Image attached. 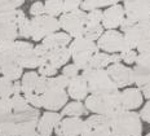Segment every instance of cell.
I'll return each mask as SVG.
<instances>
[{
	"mask_svg": "<svg viewBox=\"0 0 150 136\" xmlns=\"http://www.w3.org/2000/svg\"><path fill=\"white\" fill-rule=\"evenodd\" d=\"M30 14L34 16V17L44 16L45 14L44 3H42V1H35V3H34V4L30 7Z\"/></svg>",
	"mask_w": 150,
	"mask_h": 136,
	"instance_id": "cell-42",
	"label": "cell"
},
{
	"mask_svg": "<svg viewBox=\"0 0 150 136\" xmlns=\"http://www.w3.org/2000/svg\"><path fill=\"white\" fill-rule=\"evenodd\" d=\"M122 106L124 110H132L137 109L142 105L144 96L140 88H126L120 92Z\"/></svg>",
	"mask_w": 150,
	"mask_h": 136,
	"instance_id": "cell-20",
	"label": "cell"
},
{
	"mask_svg": "<svg viewBox=\"0 0 150 136\" xmlns=\"http://www.w3.org/2000/svg\"><path fill=\"white\" fill-rule=\"evenodd\" d=\"M13 95V82L1 75L0 77V99H11Z\"/></svg>",
	"mask_w": 150,
	"mask_h": 136,
	"instance_id": "cell-31",
	"label": "cell"
},
{
	"mask_svg": "<svg viewBox=\"0 0 150 136\" xmlns=\"http://www.w3.org/2000/svg\"><path fill=\"white\" fill-rule=\"evenodd\" d=\"M60 29V21L51 16L44 14L31 18V39L34 42H40L47 36L57 33Z\"/></svg>",
	"mask_w": 150,
	"mask_h": 136,
	"instance_id": "cell-6",
	"label": "cell"
},
{
	"mask_svg": "<svg viewBox=\"0 0 150 136\" xmlns=\"http://www.w3.org/2000/svg\"><path fill=\"white\" fill-rule=\"evenodd\" d=\"M18 35V27L16 22L0 25V42H16Z\"/></svg>",
	"mask_w": 150,
	"mask_h": 136,
	"instance_id": "cell-25",
	"label": "cell"
},
{
	"mask_svg": "<svg viewBox=\"0 0 150 136\" xmlns=\"http://www.w3.org/2000/svg\"><path fill=\"white\" fill-rule=\"evenodd\" d=\"M14 53V42H0V55Z\"/></svg>",
	"mask_w": 150,
	"mask_h": 136,
	"instance_id": "cell-44",
	"label": "cell"
},
{
	"mask_svg": "<svg viewBox=\"0 0 150 136\" xmlns=\"http://www.w3.org/2000/svg\"><path fill=\"white\" fill-rule=\"evenodd\" d=\"M84 127V121L80 118H74V117H66L62 119L60 125L56 128L57 136H80Z\"/></svg>",
	"mask_w": 150,
	"mask_h": 136,
	"instance_id": "cell-18",
	"label": "cell"
},
{
	"mask_svg": "<svg viewBox=\"0 0 150 136\" xmlns=\"http://www.w3.org/2000/svg\"><path fill=\"white\" fill-rule=\"evenodd\" d=\"M17 13H18V9L17 11H0V25L16 22Z\"/></svg>",
	"mask_w": 150,
	"mask_h": 136,
	"instance_id": "cell-39",
	"label": "cell"
},
{
	"mask_svg": "<svg viewBox=\"0 0 150 136\" xmlns=\"http://www.w3.org/2000/svg\"><path fill=\"white\" fill-rule=\"evenodd\" d=\"M86 108L93 114L104 115L108 118L123 112L120 99V91L108 95H89L86 99Z\"/></svg>",
	"mask_w": 150,
	"mask_h": 136,
	"instance_id": "cell-1",
	"label": "cell"
},
{
	"mask_svg": "<svg viewBox=\"0 0 150 136\" xmlns=\"http://www.w3.org/2000/svg\"><path fill=\"white\" fill-rule=\"evenodd\" d=\"M39 73L31 70V71H27L23 74L22 77V93L26 95V93H33L35 92V88H36V84H38V80H39Z\"/></svg>",
	"mask_w": 150,
	"mask_h": 136,
	"instance_id": "cell-26",
	"label": "cell"
},
{
	"mask_svg": "<svg viewBox=\"0 0 150 136\" xmlns=\"http://www.w3.org/2000/svg\"><path fill=\"white\" fill-rule=\"evenodd\" d=\"M87 113H88V109L86 108V104L80 103V101H73V103L67 104V105L62 109L61 115L80 118L82 115H86Z\"/></svg>",
	"mask_w": 150,
	"mask_h": 136,
	"instance_id": "cell-23",
	"label": "cell"
},
{
	"mask_svg": "<svg viewBox=\"0 0 150 136\" xmlns=\"http://www.w3.org/2000/svg\"><path fill=\"white\" fill-rule=\"evenodd\" d=\"M80 136H112L110 118L93 114L84 121V127Z\"/></svg>",
	"mask_w": 150,
	"mask_h": 136,
	"instance_id": "cell-9",
	"label": "cell"
},
{
	"mask_svg": "<svg viewBox=\"0 0 150 136\" xmlns=\"http://www.w3.org/2000/svg\"><path fill=\"white\" fill-rule=\"evenodd\" d=\"M43 96V108L48 112H57L64 109L67 105L69 93L66 90H58V88H48Z\"/></svg>",
	"mask_w": 150,
	"mask_h": 136,
	"instance_id": "cell-12",
	"label": "cell"
},
{
	"mask_svg": "<svg viewBox=\"0 0 150 136\" xmlns=\"http://www.w3.org/2000/svg\"><path fill=\"white\" fill-rule=\"evenodd\" d=\"M126 18L132 22L150 21V0H123Z\"/></svg>",
	"mask_w": 150,
	"mask_h": 136,
	"instance_id": "cell-10",
	"label": "cell"
},
{
	"mask_svg": "<svg viewBox=\"0 0 150 136\" xmlns=\"http://www.w3.org/2000/svg\"><path fill=\"white\" fill-rule=\"evenodd\" d=\"M133 23H136V22H132L131 20H128V18H126V20L122 22V25H120V31L124 34L127 30H129L131 27L133 26Z\"/></svg>",
	"mask_w": 150,
	"mask_h": 136,
	"instance_id": "cell-46",
	"label": "cell"
},
{
	"mask_svg": "<svg viewBox=\"0 0 150 136\" xmlns=\"http://www.w3.org/2000/svg\"><path fill=\"white\" fill-rule=\"evenodd\" d=\"M70 58H71V52L69 49V47H62V48L53 49L49 52L48 62L54 66L56 69H58L62 68V66H66Z\"/></svg>",
	"mask_w": 150,
	"mask_h": 136,
	"instance_id": "cell-22",
	"label": "cell"
},
{
	"mask_svg": "<svg viewBox=\"0 0 150 136\" xmlns=\"http://www.w3.org/2000/svg\"><path fill=\"white\" fill-rule=\"evenodd\" d=\"M13 92L14 95H22V84L20 80L13 82Z\"/></svg>",
	"mask_w": 150,
	"mask_h": 136,
	"instance_id": "cell-48",
	"label": "cell"
},
{
	"mask_svg": "<svg viewBox=\"0 0 150 136\" xmlns=\"http://www.w3.org/2000/svg\"><path fill=\"white\" fill-rule=\"evenodd\" d=\"M102 18H104V12L101 9H95L87 13V22L86 26H97L102 25Z\"/></svg>",
	"mask_w": 150,
	"mask_h": 136,
	"instance_id": "cell-34",
	"label": "cell"
},
{
	"mask_svg": "<svg viewBox=\"0 0 150 136\" xmlns=\"http://www.w3.org/2000/svg\"><path fill=\"white\" fill-rule=\"evenodd\" d=\"M61 29L69 34L71 38L84 36V30H86V22H87V13L83 9H78L74 12L64 13L58 18Z\"/></svg>",
	"mask_w": 150,
	"mask_h": 136,
	"instance_id": "cell-5",
	"label": "cell"
},
{
	"mask_svg": "<svg viewBox=\"0 0 150 136\" xmlns=\"http://www.w3.org/2000/svg\"><path fill=\"white\" fill-rule=\"evenodd\" d=\"M135 83L137 88H141L150 82V55H140L133 66Z\"/></svg>",
	"mask_w": 150,
	"mask_h": 136,
	"instance_id": "cell-16",
	"label": "cell"
},
{
	"mask_svg": "<svg viewBox=\"0 0 150 136\" xmlns=\"http://www.w3.org/2000/svg\"><path fill=\"white\" fill-rule=\"evenodd\" d=\"M0 74H1V68H0Z\"/></svg>",
	"mask_w": 150,
	"mask_h": 136,
	"instance_id": "cell-50",
	"label": "cell"
},
{
	"mask_svg": "<svg viewBox=\"0 0 150 136\" xmlns=\"http://www.w3.org/2000/svg\"><path fill=\"white\" fill-rule=\"evenodd\" d=\"M39 109L30 108L29 110L22 113H13V122L16 125L17 136H25L33 131H36L38 122L40 119Z\"/></svg>",
	"mask_w": 150,
	"mask_h": 136,
	"instance_id": "cell-7",
	"label": "cell"
},
{
	"mask_svg": "<svg viewBox=\"0 0 150 136\" xmlns=\"http://www.w3.org/2000/svg\"><path fill=\"white\" fill-rule=\"evenodd\" d=\"M108 74L110 75L111 80L115 83L118 88H126L135 83V74L133 69L128 68L127 65L122 64H112L106 69Z\"/></svg>",
	"mask_w": 150,
	"mask_h": 136,
	"instance_id": "cell-11",
	"label": "cell"
},
{
	"mask_svg": "<svg viewBox=\"0 0 150 136\" xmlns=\"http://www.w3.org/2000/svg\"><path fill=\"white\" fill-rule=\"evenodd\" d=\"M25 136H40V134L38 131H33V132H30V134H27V135H25Z\"/></svg>",
	"mask_w": 150,
	"mask_h": 136,
	"instance_id": "cell-49",
	"label": "cell"
},
{
	"mask_svg": "<svg viewBox=\"0 0 150 136\" xmlns=\"http://www.w3.org/2000/svg\"><path fill=\"white\" fill-rule=\"evenodd\" d=\"M139 113L123 110L110 118L112 136H141L142 123Z\"/></svg>",
	"mask_w": 150,
	"mask_h": 136,
	"instance_id": "cell-2",
	"label": "cell"
},
{
	"mask_svg": "<svg viewBox=\"0 0 150 136\" xmlns=\"http://www.w3.org/2000/svg\"><path fill=\"white\" fill-rule=\"evenodd\" d=\"M150 31V21H144V22H136L129 30L124 33V40H126V46L128 49H135L142 38L146 35V33Z\"/></svg>",
	"mask_w": 150,
	"mask_h": 136,
	"instance_id": "cell-14",
	"label": "cell"
},
{
	"mask_svg": "<svg viewBox=\"0 0 150 136\" xmlns=\"http://www.w3.org/2000/svg\"><path fill=\"white\" fill-rule=\"evenodd\" d=\"M71 39H73V38L69 35V34L65 33V31H57V33L52 34V35L47 36L45 39H43L42 44L47 49L53 51V49L70 46V43L73 42Z\"/></svg>",
	"mask_w": 150,
	"mask_h": 136,
	"instance_id": "cell-21",
	"label": "cell"
},
{
	"mask_svg": "<svg viewBox=\"0 0 150 136\" xmlns=\"http://www.w3.org/2000/svg\"><path fill=\"white\" fill-rule=\"evenodd\" d=\"M124 20H126V12H124L123 5H111L104 11L102 26L106 30H115L117 27H120L122 22Z\"/></svg>",
	"mask_w": 150,
	"mask_h": 136,
	"instance_id": "cell-15",
	"label": "cell"
},
{
	"mask_svg": "<svg viewBox=\"0 0 150 136\" xmlns=\"http://www.w3.org/2000/svg\"><path fill=\"white\" fill-rule=\"evenodd\" d=\"M136 49L140 55H150V31L146 33V35L142 38Z\"/></svg>",
	"mask_w": 150,
	"mask_h": 136,
	"instance_id": "cell-40",
	"label": "cell"
},
{
	"mask_svg": "<svg viewBox=\"0 0 150 136\" xmlns=\"http://www.w3.org/2000/svg\"><path fill=\"white\" fill-rule=\"evenodd\" d=\"M70 79L65 75H56V77L48 78V88H58V90H65L69 87Z\"/></svg>",
	"mask_w": 150,
	"mask_h": 136,
	"instance_id": "cell-33",
	"label": "cell"
},
{
	"mask_svg": "<svg viewBox=\"0 0 150 136\" xmlns=\"http://www.w3.org/2000/svg\"><path fill=\"white\" fill-rule=\"evenodd\" d=\"M45 8V14L51 16V17H57L65 13L64 11V0H45L44 3Z\"/></svg>",
	"mask_w": 150,
	"mask_h": 136,
	"instance_id": "cell-29",
	"label": "cell"
},
{
	"mask_svg": "<svg viewBox=\"0 0 150 136\" xmlns=\"http://www.w3.org/2000/svg\"><path fill=\"white\" fill-rule=\"evenodd\" d=\"M13 114L11 99H0V119Z\"/></svg>",
	"mask_w": 150,
	"mask_h": 136,
	"instance_id": "cell-38",
	"label": "cell"
},
{
	"mask_svg": "<svg viewBox=\"0 0 150 136\" xmlns=\"http://www.w3.org/2000/svg\"><path fill=\"white\" fill-rule=\"evenodd\" d=\"M146 136H150V132H149V134H148V135H146Z\"/></svg>",
	"mask_w": 150,
	"mask_h": 136,
	"instance_id": "cell-51",
	"label": "cell"
},
{
	"mask_svg": "<svg viewBox=\"0 0 150 136\" xmlns=\"http://www.w3.org/2000/svg\"><path fill=\"white\" fill-rule=\"evenodd\" d=\"M0 68H1V75L12 82L20 80L23 77V68L17 61L14 53H4L0 55Z\"/></svg>",
	"mask_w": 150,
	"mask_h": 136,
	"instance_id": "cell-13",
	"label": "cell"
},
{
	"mask_svg": "<svg viewBox=\"0 0 150 136\" xmlns=\"http://www.w3.org/2000/svg\"><path fill=\"white\" fill-rule=\"evenodd\" d=\"M104 26L102 25H97V26H86V30H84V38L92 40V42H96L102 36L104 31Z\"/></svg>",
	"mask_w": 150,
	"mask_h": 136,
	"instance_id": "cell-32",
	"label": "cell"
},
{
	"mask_svg": "<svg viewBox=\"0 0 150 136\" xmlns=\"http://www.w3.org/2000/svg\"><path fill=\"white\" fill-rule=\"evenodd\" d=\"M82 75L88 83L91 95H108L119 91L106 69H87L83 70Z\"/></svg>",
	"mask_w": 150,
	"mask_h": 136,
	"instance_id": "cell-3",
	"label": "cell"
},
{
	"mask_svg": "<svg viewBox=\"0 0 150 136\" xmlns=\"http://www.w3.org/2000/svg\"><path fill=\"white\" fill-rule=\"evenodd\" d=\"M140 117H141L142 121L150 123V101H148V103L144 105L141 112H140Z\"/></svg>",
	"mask_w": 150,
	"mask_h": 136,
	"instance_id": "cell-45",
	"label": "cell"
},
{
	"mask_svg": "<svg viewBox=\"0 0 150 136\" xmlns=\"http://www.w3.org/2000/svg\"><path fill=\"white\" fill-rule=\"evenodd\" d=\"M11 103H12V109L13 113H22L30 109V105L27 103V100L25 99L23 95H13L11 97Z\"/></svg>",
	"mask_w": 150,
	"mask_h": 136,
	"instance_id": "cell-30",
	"label": "cell"
},
{
	"mask_svg": "<svg viewBox=\"0 0 150 136\" xmlns=\"http://www.w3.org/2000/svg\"><path fill=\"white\" fill-rule=\"evenodd\" d=\"M23 96H25V99L27 100V103H29V105L31 108H35V109L43 108V96L42 95L33 92V93H26V95H23Z\"/></svg>",
	"mask_w": 150,
	"mask_h": 136,
	"instance_id": "cell-35",
	"label": "cell"
},
{
	"mask_svg": "<svg viewBox=\"0 0 150 136\" xmlns=\"http://www.w3.org/2000/svg\"><path fill=\"white\" fill-rule=\"evenodd\" d=\"M67 93L69 97L74 99L75 101H82L88 97L89 90H88V83L84 79L82 74L78 75L76 78L70 79V83L67 87Z\"/></svg>",
	"mask_w": 150,
	"mask_h": 136,
	"instance_id": "cell-19",
	"label": "cell"
},
{
	"mask_svg": "<svg viewBox=\"0 0 150 136\" xmlns=\"http://www.w3.org/2000/svg\"><path fill=\"white\" fill-rule=\"evenodd\" d=\"M69 49L71 52V58L74 60V64L80 70H87L89 68V62L93 58V56L100 52L97 43L87 39V38H76L69 46Z\"/></svg>",
	"mask_w": 150,
	"mask_h": 136,
	"instance_id": "cell-4",
	"label": "cell"
},
{
	"mask_svg": "<svg viewBox=\"0 0 150 136\" xmlns=\"http://www.w3.org/2000/svg\"><path fill=\"white\" fill-rule=\"evenodd\" d=\"M38 73H39V75H42V77L52 78V77H56V75H57L58 69H56L53 65H51L49 62H47V64L42 65L39 69H38Z\"/></svg>",
	"mask_w": 150,
	"mask_h": 136,
	"instance_id": "cell-36",
	"label": "cell"
},
{
	"mask_svg": "<svg viewBox=\"0 0 150 136\" xmlns=\"http://www.w3.org/2000/svg\"><path fill=\"white\" fill-rule=\"evenodd\" d=\"M120 0H84L82 3L80 9H83L84 12H91L95 9H100L104 7H111V5L119 4Z\"/></svg>",
	"mask_w": 150,
	"mask_h": 136,
	"instance_id": "cell-28",
	"label": "cell"
},
{
	"mask_svg": "<svg viewBox=\"0 0 150 136\" xmlns=\"http://www.w3.org/2000/svg\"><path fill=\"white\" fill-rule=\"evenodd\" d=\"M47 90H48V78L40 75L39 80H38V84H36V88H35V93L43 95Z\"/></svg>",
	"mask_w": 150,
	"mask_h": 136,
	"instance_id": "cell-43",
	"label": "cell"
},
{
	"mask_svg": "<svg viewBox=\"0 0 150 136\" xmlns=\"http://www.w3.org/2000/svg\"><path fill=\"white\" fill-rule=\"evenodd\" d=\"M139 57V53L135 49H128L120 53V58L124 62V65H132L136 64V60Z\"/></svg>",
	"mask_w": 150,
	"mask_h": 136,
	"instance_id": "cell-37",
	"label": "cell"
},
{
	"mask_svg": "<svg viewBox=\"0 0 150 136\" xmlns=\"http://www.w3.org/2000/svg\"><path fill=\"white\" fill-rule=\"evenodd\" d=\"M16 23H17V27H18V35L23 38V39L31 38V20L26 17L25 12L21 11V9H18Z\"/></svg>",
	"mask_w": 150,
	"mask_h": 136,
	"instance_id": "cell-24",
	"label": "cell"
},
{
	"mask_svg": "<svg viewBox=\"0 0 150 136\" xmlns=\"http://www.w3.org/2000/svg\"><path fill=\"white\" fill-rule=\"evenodd\" d=\"M110 65H112V57L111 55L106 52H97L93 58L89 62V68L88 69H108Z\"/></svg>",
	"mask_w": 150,
	"mask_h": 136,
	"instance_id": "cell-27",
	"label": "cell"
},
{
	"mask_svg": "<svg viewBox=\"0 0 150 136\" xmlns=\"http://www.w3.org/2000/svg\"><path fill=\"white\" fill-rule=\"evenodd\" d=\"M97 47L101 52L111 53V55L128 51L124 40V34L118 30H106L97 40Z\"/></svg>",
	"mask_w": 150,
	"mask_h": 136,
	"instance_id": "cell-8",
	"label": "cell"
},
{
	"mask_svg": "<svg viewBox=\"0 0 150 136\" xmlns=\"http://www.w3.org/2000/svg\"><path fill=\"white\" fill-rule=\"evenodd\" d=\"M62 121V115L57 112H45L40 117L38 122L36 131L40 134V136H51L53 131H56L57 126Z\"/></svg>",
	"mask_w": 150,
	"mask_h": 136,
	"instance_id": "cell-17",
	"label": "cell"
},
{
	"mask_svg": "<svg viewBox=\"0 0 150 136\" xmlns=\"http://www.w3.org/2000/svg\"><path fill=\"white\" fill-rule=\"evenodd\" d=\"M80 69L78 68L75 64H70V65H66L64 66V69H62V75H65L66 78L69 79H73V78H76L79 74Z\"/></svg>",
	"mask_w": 150,
	"mask_h": 136,
	"instance_id": "cell-41",
	"label": "cell"
},
{
	"mask_svg": "<svg viewBox=\"0 0 150 136\" xmlns=\"http://www.w3.org/2000/svg\"><path fill=\"white\" fill-rule=\"evenodd\" d=\"M140 90H141V92H142V96L150 101V82L148 84H145L144 87H141Z\"/></svg>",
	"mask_w": 150,
	"mask_h": 136,
	"instance_id": "cell-47",
	"label": "cell"
}]
</instances>
